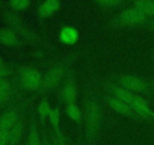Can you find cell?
Here are the masks:
<instances>
[{
	"instance_id": "cell-4",
	"label": "cell",
	"mask_w": 154,
	"mask_h": 145,
	"mask_svg": "<svg viewBox=\"0 0 154 145\" xmlns=\"http://www.w3.org/2000/svg\"><path fill=\"white\" fill-rule=\"evenodd\" d=\"M148 19L141 11L132 6L123 9L113 17L108 22V26L112 28L135 27L147 24L149 22Z\"/></svg>"
},
{
	"instance_id": "cell-24",
	"label": "cell",
	"mask_w": 154,
	"mask_h": 145,
	"mask_svg": "<svg viewBox=\"0 0 154 145\" xmlns=\"http://www.w3.org/2000/svg\"><path fill=\"white\" fill-rule=\"evenodd\" d=\"M51 138L52 140L53 145H67L66 137H65L63 131L57 133L52 131L51 134Z\"/></svg>"
},
{
	"instance_id": "cell-10",
	"label": "cell",
	"mask_w": 154,
	"mask_h": 145,
	"mask_svg": "<svg viewBox=\"0 0 154 145\" xmlns=\"http://www.w3.org/2000/svg\"><path fill=\"white\" fill-rule=\"evenodd\" d=\"M106 87L111 95L129 104H131L135 96V94L133 92L128 90L127 89L117 82H108L106 83Z\"/></svg>"
},
{
	"instance_id": "cell-2",
	"label": "cell",
	"mask_w": 154,
	"mask_h": 145,
	"mask_svg": "<svg viewBox=\"0 0 154 145\" xmlns=\"http://www.w3.org/2000/svg\"><path fill=\"white\" fill-rule=\"evenodd\" d=\"M79 55L78 51L71 53L49 68L43 75L42 86L36 96L47 93L57 87L62 80L66 77L72 69V64Z\"/></svg>"
},
{
	"instance_id": "cell-19",
	"label": "cell",
	"mask_w": 154,
	"mask_h": 145,
	"mask_svg": "<svg viewBox=\"0 0 154 145\" xmlns=\"http://www.w3.org/2000/svg\"><path fill=\"white\" fill-rule=\"evenodd\" d=\"M132 5L148 18L154 17V0H135Z\"/></svg>"
},
{
	"instance_id": "cell-20",
	"label": "cell",
	"mask_w": 154,
	"mask_h": 145,
	"mask_svg": "<svg viewBox=\"0 0 154 145\" xmlns=\"http://www.w3.org/2000/svg\"><path fill=\"white\" fill-rule=\"evenodd\" d=\"M50 124L51 125L53 131L55 133L62 131L61 128V112L60 106L53 107L50 116L48 117Z\"/></svg>"
},
{
	"instance_id": "cell-32",
	"label": "cell",
	"mask_w": 154,
	"mask_h": 145,
	"mask_svg": "<svg viewBox=\"0 0 154 145\" xmlns=\"http://www.w3.org/2000/svg\"><path fill=\"white\" fill-rule=\"evenodd\" d=\"M153 65H154V53H153Z\"/></svg>"
},
{
	"instance_id": "cell-7",
	"label": "cell",
	"mask_w": 154,
	"mask_h": 145,
	"mask_svg": "<svg viewBox=\"0 0 154 145\" xmlns=\"http://www.w3.org/2000/svg\"><path fill=\"white\" fill-rule=\"evenodd\" d=\"M78 97V89L75 81V72L72 69L69 71L60 89V100L66 104L75 103Z\"/></svg>"
},
{
	"instance_id": "cell-5",
	"label": "cell",
	"mask_w": 154,
	"mask_h": 145,
	"mask_svg": "<svg viewBox=\"0 0 154 145\" xmlns=\"http://www.w3.org/2000/svg\"><path fill=\"white\" fill-rule=\"evenodd\" d=\"M20 83L24 89L38 92L42 86L43 75L36 67L23 66L19 70Z\"/></svg>"
},
{
	"instance_id": "cell-12",
	"label": "cell",
	"mask_w": 154,
	"mask_h": 145,
	"mask_svg": "<svg viewBox=\"0 0 154 145\" xmlns=\"http://www.w3.org/2000/svg\"><path fill=\"white\" fill-rule=\"evenodd\" d=\"M20 119L18 108H12L0 116V130H10Z\"/></svg>"
},
{
	"instance_id": "cell-3",
	"label": "cell",
	"mask_w": 154,
	"mask_h": 145,
	"mask_svg": "<svg viewBox=\"0 0 154 145\" xmlns=\"http://www.w3.org/2000/svg\"><path fill=\"white\" fill-rule=\"evenodd\" d=\"M3 18L5 21L12 27V30L20 35L26 41L33 45L46 46V44L43 39L37 33L24 24L23 18L19 14L14 11H7L4 13Z\"/></svg>"
},
{
	"instance_id": "cell-30",
	"label": "cell",
	"mask_w": 154,
	"mask_h": 145,
	"mask_svg": "<svg viewBox=\"0 0 154 145\" xmlns=\"http://www.w3.org/2000/svg\"><path fill=\"white\" fill-rule=\"evenodd\" d=\"M1 65H2V59L0 57V66H1Z\"/></svg>"
},
{
	"instance_id": "cell-17",
	"label": "cell",
	"mask_w": 154,
	"mask_h": 145,
	"mask_svg": "<svg viewBox=\"0 0 154 145\" xmlns=\"http://www.w3.org/2000/svg\"><path fill=\"white\" fill-rule=\"evenodd\" d=\"M51 110L52 107L50 105L48 98L45 97L42 98L37 106L38 117L42 126H45V121L49 117Z\"/></svg>"
},
{
	"instance_id": "cell-11",
	"label": "cell",
	"mask_w": 154,
	"mask_h": 145,
	"mask_svg": "<svg viewBox=\"0 0 154 145\" xmlns=\"http://www.w3.org/2000/svg\"><path fill=\"white\" fill-rule=\"evenodd\" d=\"M61 3L58 0H45L42 2L37 8V14L40 19L51 16L60 9Z\"/></svg>"
},
{
	"instance_id": "cell-33",
	"label": "cell",
	"mask_w": 154,
	"mask_h": 145,
	"mask_svg": "<svg viewBox=\"0 0 154 145\" xmlns=\"http://www.w3.org/2000/svg\"><path fill=\"white\" fill-rule=\"evenodd\" d=\"M1 5H2V2L0 1V6H1Z\"/></svg>"
},
{
	"instance_id": "cell-13",
	"label": "cell",
	"mask_w": 154,
	"mask_h": 145,
	"mask_svg": "<svg viewBox=\"0 0 154 145\" xmlns=\"http://www.w3.org/2000/svg\"><path fill=\"white\" fill-rule=\"evenodd\" d=\"M79 39V33L78 30L72 26H64L59 33V40L64 45H74Z\"/></svg>"
},
{
	"instance_id": "cell-8",
	"label": "cell",
	"mask_w": 154,
	"mask_h": 145,
	"mask_svg": "<svg viewBox=\"0 0 154 145\" xmlns=\"http://www.w3.org/2000/svg\"><path fill=\"white\" fill-rule=\"evenodd\" d=\"M102 97H103L105 102L109 105V107L117 113L131 118V119H135V120H141L132 110L130 104L117 99V98L111 95V94H103Z\"/></svg>"
},
{
	"instance_id": "cell-21",
	"label": "cell",
	"mask_w": 154,
	"mask_h": 145,
	"mask_svg": "<svg viewBox=\"0 0 154 145\" xmlns=\"http://www.w3.org/2000/svg\"><path fill=\"white\" fill-rule=\"evenodd\" d=\"M11 92V83L5 79H0V106L7 101Z\"/></svg>"
},
{
	"instance_id": "cell-14",
	"label": "cell",
	"mask_w": 154,
	"mask_h": 145,
	"mask_svg": "<svg viewBox=\"0 0 154 145\" xmlns=\"http://www.w3.org/2000/svg\"><path fill=\"white\" fill-rule=\"evenodd\" d=\"M26 142V145L42 144V136H41L38 126L37 119H36L34 113H32V114L29 128L28 137H27V140Z\"/></svg>"
},
{
	"instance_id": "cell-31",
	"label": "cell",
	"mask_w": 154,
	"mask_h": 145,
	"mask_svg": "<svg viewBox=\"0 0 154 145\" xmlns=\"http://www.w3.org/2000/svg\"><path fill=\"white\" fill-rule=\"evenodd\" d=\"M23 145H26V142H25V143H23Z\"/></svg>"
},
{
	"instance_id": "cell-25",
	"label": "cell",
	"mask_w": 154,
	"mask_h": 145,
	"mask_svg": "<svg viewBox=\"0 0 154 145\" xmlns=\"http://www.w3.org/2000/svg\"><path fill=\"white\" fill-rule=\"evenodd\" d=\"M9 131L0 130V145H8Z\"/></svg>"
},
{
	"instance_id": "cell-28",
	"label": "cell",
	"mask_w": 154,
	"mask_h": 145,
	"mask_svg": "<svg viewBox=\"0 0 154 145\" xmlns=\"http://www.w3.org/2000/svg\"><path fill=\"white\" fill-rule=\"evenodd\" d=\"M148 26H149V27H150V30H153V31L154 32V19L151 20L150 21H149Z\"/></svg>"
},
{
	"instance_id": "cell-22",
	"label": "cell",
	"mask_w": 154,
	"mask_h": 145,
	"mask_svg": "<svg viewBox=\"0 0 154 145\" xmlns=\"http://www.w3.org/2000/svg\"><path fill=\"white\" fill-rule=\"evenodd\" d=\"M29 0H11L8 4L14 10H24L31 5Z\"/></svg>"
},
{
	"instance_id": "cell-1",
	"label": "cell",
	"mask_w": 154,
	"mask_h": 145,
	"mask_svg": "<svg viewBox=\"0 0 154 145\" xmlns=\"http://www.w3.org/2000/svg\"><path fill=\"white\" fill-rule=\"evenodd\" d=\"M103 120V110L99 100L91 92L84 98V122L87 145H93L99 136Z\"/></svg>"
},
{
	"instance_id": "cell-16",
	"label": "cell",
	"mask_w": 154,
	"mask_h": 145,
	"mask_svg": "<svg viewBox=\"0 0 154 145\" xmlns=\"http://www.w3.org/2000/svg\"><path fill=\"white\" fill-rule=\"evenodd\" d=\"M0 42L10 46H18L22 45L16 32L12 29L0 30Z\"/></svg>"
},
{
	"instance_id": "cell-6",
	"label": "cell",
	"mask_w": 154,
	"mask_h": 145,
	"mask_svg": "<svg viewBox=\"0 0 154 145\" xmlns=\"http://www.w3.org/2000/svg\"><path fill=\"white\" fill-rule=\"evenodd\" d=\"M116 82L121 85L132 92L150 96L152 94L150 84L141 77L132 74H121L116 77Z\"/></svg>"
},
{
	"instance_id": "cell-9",
	"label": "cell",
	"mask_w": 154,
	"mask_h": 145,
	"mask_svg": "<svg viewBox=\"0 0 154 145\" xmlns=\"http://www.w3.org/2000/svg\"><path fill=\"white\" fill-rule=\"evenodd\" d=\"M130 105L141 120H154V110L144 97L135 94Z\"/></svg>"
},
{
	"instance_id": "cell-27",
	"label": "cell",
	"mask_w": 154,
	"mask_h": 145,
	"mask_svg": "<svg viewBox=\"0 0 154 145\" xmlns=\"http://www.w3.org/2000/svg\"><path fill=\"white\" fill-rule=\"evenodd\" d=\"M11 69L8 66L4 64L1 65L0 66V79L5 78L11 73Z\"/></svg>"
},
{
	"instance_id": "cell-23",
	"label": "cell",
	"mask_w": 154,
	"mask_h": 145,
	"mask_svg": "<svg viewBox=\"0 0 154 145\" xmlns=\"http://www.w3.org/2000/svg\"><path fill=\"white\" fill-rule=\"evenodd\" d=\"M96 3L102 8H111L117 7L123 3L121 0H98Z\"/></svg>"
},
{
	"instance_id": "cell-18",
	"label": "cell",
	"mask_w": 154,
	"mask_h": 145,
	"mask_svg": "<svg viewBox=\"0 0 154 145\" xmlns=\"http://www.w3.org/2000/svg\"><path fill=\"white\" fill-rule=\"evenodd\" d=\"M65 112L68 117L72 121L81 125L83 122V113L81 109L79 108L76 103H71V104H66Z\"/></svg>"
},
{
	"instance_id": "cell-26",
	"label": "cell",
	"mask_w": 154,
	"mask_h": 145,
	"mask_svg": "<svg viewBox=\"0 0 154 145\" xmlns=\"http://www.w3.org/2000/svg\"><path fill=\"white\" fill-rule=\"evenodd\" d=\"M43 129L42 131V145H53L52 140H51V136L47 134V131L45 130V126H42Z\"/></svg>"
},
{
	"instance_id": "cell-29",
	"label": "cell",
	"mask_w": 154,
	"mask_h": 145,
	"mask_svg": "<svg viewBox=\"0 0 154 145\" xmlns=\"http://www.w3.org/2000/svg\"><path fill=\"white\" fill-rule=\"evenodd\" d=\"M150 87H151V92L154 96V79L152 80L151 82H150Z\"/></svg>"
},
{
	"instance_id": "cell-15",
	"label": "cell",
	"mask_w": 154,
	"mask_h": 145,
	"mask_svg": "<svg viewBox=\"0 0 154 145\" xmlns=\"http://www.w3.org/2000/svg\"><path fill=\"white\" fill-rule=\"evenodd\" d=\"M25 128L24 118H20L18 122L9 130L8 145H17L22 140Z\"/></svg>"
}]
</instances>
